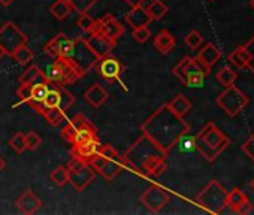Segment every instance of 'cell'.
<instances>
[{
  "mask_svg": "<svg viewBox=\"0 0 254 215\" xmlns=\"http://www.w3.org/2000/svg\"><path fill=\"white\" fill-rule=\"evenodd\" d=\"M250 6H251V8L254 9V0H251V2H250Z\"/></svg>",
  "mask_w": 254,
  "mask_h": 215,
  "instance_id": "cell-57",
  "label": "cell"
},
{
  "mask_svg": "<svg viewBox=\"0 0 254 215\" xmlns=\"http://www.w3.org/2000/svg\"><path fill=\"white\" fill-rule=\"evenodd\" d=\"M50 178L57 187H64L69 182V169L66 166H59L53 170Z\"/></svg>",
  "mask_w": 254,
  "mask_h": 215,
  "instance_id": "cell-32",
  "label": "cell"
},
{
  "mask_svg": "<svg viewBox=\"0 0 254 215\" xmlns=\"http://www.w3.org/2000/svg\"><path fill=\"white\" fill-rule=\"evenodd\" d=\"M99 154L106 157V159H112V160H118L123 163V156L118 154V151L111 145V144H102L100 148H99ZM124 164V163H123Z\"/></svg>",
  "mask_w": 254,
  "mask_h": 215,
  "instance_id": "cell-44",
  "label": "cell"
},
{
  "mask_svg": "<svg viewBox=\"0 0 254 215\" xmlns=\"http://www.w3.org/2000/svg\"><path fill=\"white\" fill-rule=\"evenodd\" d=\"M76 26L79 27V30L85 32V33H91L94 32V27H96V20H93L88 12L87 14H81L78 21H76Z\"/></svg>",
  "mask_w": 254,
  "mask_h": 215,
  "instance_id": "cell-41",
  "label": "cell"
},
{
  "mask_svg": "<svg viewBox=\"0 0 254 215\" xmlns=\"http://www.w3.org/2000/svg\"><path fill=\"white\" fill-rule=\"evenodd\" d=\"M72 11L78 14H87L99 0H67Z\"/></svg>",
  "mask_w": 254,
  "mask_h": 215,
  "instance_id": "cell-35",
  "label": "cell"
},
{
  "mask_svg": "<svg viewBox=\"0 0 254 215\" xmlns=\"http://www.w3.org/2000/svg\"><path fill=\"white\" fill-rule=\"evenodd\" d=\"M18 64H21V66H26L29 61H32L33 60V57H35V54H33V51L27 47V44L26 45H21L18 50H15V53L11 55Z\"/></svg>",
  "mask_w": 254,
  "mask_h": 215,
  "instance_id": "cell-30",
  "label": "cell"
},
{
  "mask_svg": "<svg viewBox=\"0 0 254 215\" xmlns=\"http://www.w3.org/2000/svg\"><path fill=\"white\" fill-rule=\"evenodd\" d=\"M229 145L230 139L212 123H208L196 135V151L206 161H214Z\"/></svg>",
  "mask_w": 254,
  "mask_h": 215,
  "instance_id": "cell-3",
  "label": "cell"
},
{
  "mask_svg": "<svg viewBox=\"0 0 254 215\" xmlns=\"http://www.w3.org/2000/svg\"><path fill=\"white\" fill-rule=\"evenodd\" d=\"M48 91H50L48 81H47V82H39V84L32 85V94H30V99L27 100V105L32 106L35 111H38V108H39V106L42 105V102L45 100Z\"/></svg>",
  "mask_w": 254,
  "mask_h": 215,
  "instance_id": "cell-22",
  "label": "cell"
},
{
  "mask_svg": "<svg viewBox=\"0 0 254 215\" xmlns=\"http://www.w3.org/2000/svg\"><path fill=\"white\" fill-rule=\"evenodd\" d=\"M132 36H133V39L138 41L139 44H145V42L151 38V30L148 29V26L136 27V29H132Z\"/></svg>",
  "mask_w": 254,
  "mask_h": 215,
  "instance_id": "cell-45",
  "label": "cell"
},
{
  "mask_svg": "<svg viewBox=\"0 0 254 215\" xmlns=\"http://www.w3.org/2000/svg\"><path fill=\"white\" fill-rule=\"evenodd\" d=\"M241 150H242V151H244V153H245V154H247V156L254 161V133H253V135H251V136H250V138H248V139L241 145Z\"/></svg>",
  "mask_w": 254,
  "mask_h": 215,
  "instance_id": "cell-49",
  "label": "cell"
},
{
  "mask_svg": "<svg viewBox=\"0 0 254 215\" xmlns=\"http://www.w3.org/2000/svg\"><path fill=\"white\" fill-rule=\"evenodd\" d=\"M73 50H75V39H70V38H67L64 35L63 39H62V44H60V50H59V57L57 58H67V60H70V57L73 54Z\"/></svg>",
  "mask_w": 254,
  "mask_h": 215,
  "instance_id": "cell-37",
  "label": "cell"
},
{
  "mask_svg": "<svg viewBox=\"0 0 254 215\" xmlns=\"http://www.w3.org/2000/svg\"><path fill=\"white\" fill-rule=\"evenodd\" d=\"M60 64L62 69V85H69L76 82L79 78H82L84 75L78 70V67L67 58H56Z\"/></svg>",
  "mask_w": 254,
  "mask_h": 215,
  "instance_id": "cell-17",
  "label": "cell"
},
{
  "mask_svg": "<svg viewBox=\"0 0 254 215\" xmlns=\"http://www.w3.org/2000/svg\"><path fill=\"white\" fill-rule=\"evenodd\" d=\"M30 94H32V85H27V84H21L17 90V96L20 97V100L23 103H27V100L30 99Z\"/></svg>",
  "mask_w": 254,
  "mask_h": 215,
  "instance_id": "cell-50",
  "label": "cell"
},
{
  "mask_svg": "<svg viewBox=\"0 0 254 215\" xmlns=\"http://www.w3.org/2000/svg\"><path fill=\"white\" fill-rule=\"evenodd\" d=\"M147 11H148L150 17H151V20L159 21L168 14V6H166V3L163 2V0H153V2L148 5Z\"/></svg>",
  "mask_w": 254,
  "mask_h": 215,
  "instance_id": "cell-29",
  "label": "cell"
},
{
  "mask_svg": "<svg viewBox=\"0 0 254 215\" xmlns=\"http://www.w3.org/2000/svg\"><path fill=\"white\" fill-rule=\"evenodd\" d=\"M250 187H251V188H253V191H254V179L251 181V184H250Z\"/></svg>",
  "mask_w": 254,
  "mask_h": 215,
  "instance_id": "cell-56",
  "label": "cell"
},
{
  "mask_svg": "<svg viewBox=\"0 0 254 215\" xmlns=\"http://www.w3.org/2000/svg\"><path fill=\"white\" fill-rule=\"evenodd\" d=\"M59 90H60V109L63 111V112H66L69 108L75 103V96L64 87V85H62V84H59Z\"/></svg>",
  "mask_w": 254,
  "mask_h": 215,
  "instance_id": "cell-36",
  "label": "cell"
},
{
  "mask_svg": "<svg viewBox=\"0 0 254 215\" xmlns=\"http://www.w3.org/2000/svg\"><path fill=\"white\" fill-rule=\"evenodd\" d=\"M70 11H72V8H70V5H69V2L67 0H56V2L51 5V8H50V12L57 18V20H66L67 18V15L70 14Z\"/></svg>",
  "mask_w": 254,
  "mask_h": 215,
  "instance_id": "cell-27",
  "label": "cell"
},
{
  "mask_svg": "<svg viewBox=\"0 0 254 215\" xmlns=\"http://www.w3.org/2000/svg\"><path fill=\"white\" fill-rule=\"evenodd\" d=\"M42 206V200L29 188L26 190L17 200V208L20 209V212L26 214V215H32L35 212H38V209Z\"/></svg>",
  "mask_w": 254,
  "mask_h": 215,
  "instance_id": "cell-16",
  "label": "cell"
},
{
  "mask_svg": "<svg viewBox=\"0 0 254 215\" xmlns=\"http://www.w3.org/2000/svg\"><path fill=\"white\" fill-rule=\"evenodd\" d=\"M97 57L96 54L91 51V48L88 47L85 38H75V50H73V54L70 57V61L78 67V70L85 75L88 73L97 63Z\"/></svg>",
  "mask_w": 254,
  "mask_h": 215,
  "instance_id": "cell-7",
  "label": "cell"
},
{
  "mask_svg": "<svg viewBox=\"0 0 254 215\" xmlns=\"http://www.w3.org/2000/svg\"><path fill=\"white\" fill-rule=\"evenodd\" d=\"M63 36H64V33H59L56 38H53V39L44 47V51H45L48 55L57 58V57H59V50H60V44H62Z\"/></svg>",
  "mask_w": 254,
  "mask_h": 215,
  "instance_id": "cell-39",
  "label": "cell"
},
{
  "mask_svg": "<svg viewBox=\"0 0 254 215\" xmlns=\"http://www.w3.org/2000/svg\"><path fill=\"white\" fill-rule=\"evenodd\" d=\"M209 2H214V0H209Z\"/></svg>",
  "mask_w": 254,
  "mask_h": 215,
  "instance_id": "cell-58",
  "label": "cell"
},
{
  "mask_svg": "<svg viewBox=\"0 0 254 215\" xmlns=\"http://www.w3.org/2000/svg\"><path fill=\"white\" fill-rule=\"evenodd\" d=\"M96 67H97L99 75L103 79L109 81V82H112L115 79H120L121 73L124 72L123 63L118 58L111 57V54L106 55V57H103V58H99L97 63H96Z\"/></svg>",
  "mask_w": 254,
  "mask_h": 215,
  "instance_id": "cell-12",
  "label": "cell"
},
{
  "mask_svg": "<svg viewBox=\"0 0 254 215\" xmlns=\"http://www.w3.org/2000/svg\"><path fill=\"white\" fill-rule=\"evenodd\" d=\"M205 78L206 75L203 72H194V73H190L184 82L186 87H190V88H200L203 87V82H205Z\"/></svg>",
  "mask_w": 254,
  "mask_h": 215,
  "instance_id": "cell-43",
  "label": "cell"
},
{
  "mask_svg": "<svg viewBox=\"0 0 254 215\" xmlns=\"http://www.w3.org/2000/svg\"><path fill=\"white\" fill-rule=\"evenodd\" d=\"M5 55H6V54H5V51H3L2 48H0V60H2V58H3Z\"/></svg>",
  "mask_w": 254,
  "mask_h": 215,
  "instance_id": "cell-55",
  "label": "cell"
},
{
  "mask_svg": "<svg viewBox=\"0 0 254 215\" xmlns=\"http://www.w3.org/2000/svg\"><path fill=\"white\" fill-rule=\"evenodd\" d=\"M14 2H15V0H0V5H2V6H9Z\"/></svg>",
  "mask_w": 254,
  "mask_h": 215,
  "instance_id": "cell-53",
  "label": "cell"
},
{
  "mask_svg": "<svg viewBox=\"0 0 254 215\" xmlns=\"http://www.w3.org/2000/svg\"><path fill=\"white\" fill-rule=\"evenodd\" d=\"M85 41H87L88 47L91 48V51L96 54L97 58H103V57L109 55L114 51V48L117 47L115 41H112V39H109V38H106V36H103V35H100L97 32L90 33V36L85 38Z\"/></svg>",
  "mask_w": 254,
  "mask_h": 215,
  "instance_id": "cell-14",
  "label": "cell"
},
{
  "mask_svg": "<svg viewBox=\"0 0 254 215\" xmlns=\"http://www.w3.org/2000/svg\"><path fill=\"white\" fill-rule=\"evenodd\" d=\"M96 178V172L88 163H82L73 170H69V182L76 191H84Z\"/></svg>",
  "mask_w": 254,
  "mask_h": 215,
  "instance_id": "cell-13",
  "label": "cell"
},
{
  "mask_svg": "<svg viewBox=\"0 0 254 215\" xmlns=\"http://www.w3.org/2000/svg\"><path fill=\"white\" fill-rule=\"evenodd\" d=\"M229 191L215 179H212L196 197V203L211 214H220L227 206Z\"/></svg>",
  "mask_w": 254,
  "mask_h": 215,
  "instance_id": "cell-4",
  "label": "cell"
},
{
  "mask_svg": "<svg viewBox=\"0 0 254 215\" xmlns=\"http://www.w3.org/2000/svg\"><path fill=\"white\" fill-rule=\"evenodd\" d=\"M29 36L24 35L15 23L8 21L0 27V48L5 51L6 55H12L15 50H18L21 45H26Z\"/></svg>",
  "mask_w": 254,
  "mask_h": 215,
  "instance_id": "cell-6",
  "label": "cell"
},
{
  "mask_svg": "<svg viewBox=\"0 0 254 215\" xmlns=\"http://www.w3.org/2000/svg\"><path fill=\"white\" fill-rule=\"evenodd\" d=\"M141 130L162 150L169 153L178 139L190 132V126L184 121V117L177 115L168 103H163L141 124Z\"/></svg>",
  "mask_w": 254,
  "mask_h": 215,
  "instance_id": "cell-1",
  "label": "cell"
},
{
  "mask_svg": "<svg viewBox=\"0 0 254 215\" xmlns=\"http://www.w3.org/2000/svg\"><path fill=\"white\" fill-rule=\"evenodd\" d=\"M47 120V123L53 127H57L62 124V121H64V112L60 109V108H51L47 112L42 114Z\"/></svg>",
  "mask_w": 254,
  "mask_h": 215,
  "instance_id": "cell-31",
  "label": "cell"
},
{
  "mask_svg": "<svg viewBox=\"0 0 254 215\" xmlns=\"http://www.w3.org/2000/svg\"><path fill=\"white\" fill-rule=\"evenodd\" d=\"M174 75L184 84L187 76L190 73H194V72H203L205 75H208L211 72V69L208 66H205L197 57H183L172 69Z\"/></svg>",
  "mask_w": 254,
  "mask_h": 215,
  "instance_id": "cell-10",
  "label": "cell"
},
{
  "mask_svg": "<svg viewBox=\"0 0 254 215\" xmlns=\"http://www.w3.org/2000/svg\"><path fill=\"white\" fill-rule=\"evenodd\" d=\"M253 211V205H251V202L248 200V199H245L238 208H236V214H241V215H245V214H250Z\"/></svg>",
  "mask_w": 254,
  "mask_h": 215,
  "instance_id": "cell-51",
  "label": "cell"
},
{
  "mask_svg": "<svg viewBox=\"0 0 254 215\" xmlns=\"http://www.w3.org/2000/svg\"><path fill=\"white\" fill-rule=\"evenodd\" d=\"M168 105H169L171 109H172L177 115H180V117H184V115L189 114L190 109H191V102H190L184 94H177Z\"/></svg>",
  "mask_w": 254,
  "mask_h": 215,
  "instance_id": "cell-25",
  "label": "cell"
},
{
  "mask_svg": "<svg viewBox=\"0 0 254 215\" xmlns=\"http://www.w3.org/2000/svg\"><path fill=\"white\" fill-rule=\"evenodd\" d=\"M175 45H177L175 36L168 29H163L162 32H159L157 36L154 38V47L162 54H169L175 48Z\"/></svg>",
  "mask_w": 254,
  "mask_h": 215,
  "instance_id": "cell-20",
  "label": "cell"
},
{
  "mask_svg": "<svg viewBox=\"0 0 254 215\" xmlns=\"http://www.w3.org/2000/svg\"><path fill=\"white\" fill-rule=\"evenodd\" d=\"M94 32H97V33H100V35H103V36H106V38H109V39L117 42L123 36L124 27L121 26V23L112 14H106L100 20L96 21Z\"/></svg>",
  "mask_w": 254,
  "mask_h": 215,
  "instance_id": "cell-11",
  "label": "cell"
},
{
  "mask_svg": "<svg viewBox=\"0 0 254 215\" xmlns=\"http://www.w3.org/2000/svg\"><path fill=\"white\" fill-rule=\"evenodd\" d=\"M75 135H76V129H75V126L72 124V121H69V123L62 129V136H63L69 144H72Z\"/></svg>",
  "mask_w": 254,
  "mask_h": 215,
  "instance_id": "cell-48",
  "label": "cell"
},
{
  "mask_svg": "<svg viewBox=\"0 0 254 215\" xmlns=\"http://www.w3.org/2000/svg\"><path fill=\"white\" fill-rule=\"evenodd\" d=\"M169 200H171L169 193H168L163 187H160L159 184L150 185V187L141 194V203H142L151 214L160 212V211L168 205Z\"/></svg>",
  "mask_w": 254,
  "mask_h": 215,
  "instance_id": "cell-8",
  "label": "cell"
},
{
  "mask_svg": "<svg viewBox=\"0 0 254 215\" xmlns=\"http://www.w3.org/2000/svg\"><path fill=\"white\" fill-rule=\"evenodd\" d=\"M236 78H238V73L233 69L227 67V66L226 67H221L218 70V73H217V81L220 84H223L224 87H229V85L235 84Z\"/></svg>",
  "mask_w": 254,
  "mask_h": 215,
  "instance_id": "cell-33",
  "label": "cell"
},
{
  "mask_svg": "<svg viewBox=\"0 0 254 215\" xmlns=\"http://www.w3.org/2000/svg\"><path fill=\"white\" fill-rule=\"evenodd\" d=\"M245 199H248L247 196H245V193H242V190L241 188H233L232 191H229V196H227V205L232 208V211H236V208L245 200Z\"/></svg>",
  "mask_w": 254,
  "mask_h": 215,
  "instance_id": "cell-38",
  "label": "cell"
},
{
  "mask_svg": "<svg viewBox=\"0 0 254 215\" xmlns=\"http://www.w3.org/2000/svg\"><path fill=\"white\" fill-rule=\"evenodd\" d=\"M96 138H97V129L94 126L81 127V129H76V135L73 138L72 145H79V144H84V142L96 139Z\"/></svg>",
  "mask_w": 254,
  "mask_h": 215,
  "instance_id": "cell-28",
  "label": "cell"
},
{
  "mask_svg": "<svg viewBox=\"0 0 254 215\" xmlns=\"http://www.w3.org/2000/svg\"><path fill=\"white\" fill-rule=\"evenodd\" d=\"M248 60H250V55H248V53L244 50V45L235 48V50L229 54V61H230L235 67H238V69H245L247 64H248Z\"/></svg>",
  "mask_w": 254,
  "mask_h": 215,
  "instance_id": "cell-26",
  "label": "cell"
},
{
  "mask_svg": "<svg viewBox=\"0 0 254 215\" xmlns=\"http://www.w3.org/2000/svg\"><path fill=\"white\" fill-rule=\"evenodd\" d=\"M9 147L17 153V154H23L26 150H27V147H26V135L24 133H15L12 138H11V141H9Z\"/></svg>",
  "mask_w": 254,
  "mask_h": 215,
  "instance_id": "cell-40",
  "label": "cell"
},
{
  "mask_svg": "<svg viewBox=\"0 0 254 215\" xmlns=\"http://www.w3.org/2000/svg\"><path fill=\"white\" fill-rule=\"evenodd\" d=\"M100 142H99V138L96 139H91V141H87L84 144H79V145H72L70 148V156L81 160V161H85L88 163V160L99 154V148H100Z\"/></svg>",
  "mask_w": 254,
  "mask_h": 215,
  "instance_id": "cell-15",
  "label": "cell"
},
{
  "mask_svg": "<svg viewBox=\"0 0 254 215\" xmlns=\"http://www.w3.org/2000/svg\"><path fill=\"white\" fill-rule=\"evenodd\" d=\"M84 97L85 100L94 106V108H100L108 99H109V93L99 84H91L90 88L84 93Z\"/></svg>",
  "mask_w": 254,
  "mask_h": 215,
  "instance_id": "cell-19",
  "label": "cell"
},
{
  "mask_svg": "<svg viewBox=\"0 0 254 215\" xmlns=\"http://www.w3.org/2000/svg\"><path fill=\"white\" fill-rule=\"evenodd\" d=\"M215 103L229 117L235 118L244 111V108L248 105V97L236 85L232 84V85L226 87V90L215 99Z\"/></svg>",
  "mask_w": 254,
  "mask_h": 215,
  "instance_id": "cell-5",
  "label": "cell"
},
{
  "mask_svg": "<svg viewBox=\"0 0 254 215\" xmlns=\"http://www.w3.org/2000/svg\"><path fill=\"white\" fill-rule=\"evenodd\" d=\"M41 145H42V138H41L36 132H29V133L26 135V147H27V150L35 151V150H38Z\"/></svg>",
  "mask_w": 254,
  "mask_h": 215,
  "instance_id": "cell-46",
  "label": "cell"
},
{
  "mask_svg": "<svg viewBox=\"0 0 254 215\" xmlns=\"http://www.w3.org/2000/svg\"><path fill=\"white\" fill-rule=\"evenodd\" d=\"M124 2L129 5L130 8H138V6H142L144 0H124Z\"/></svg>",
  "mask_w": 254,
  "mask_h": 215,
  "instance_id": "cell-52",
  "label": "cell"
},
{
  "mask_svg": "<svg viewBox=\"0 0 254 215\" xmlns=\"http://www.w3.org/2000/svg\"><path fill=\"white\" fill-rule=\"evenodd\" d=\"M177 145H178V148H180V153H184V154L193 153V151H196V136H191V135H189V133H184V135L178 139Z\"/></svg>",
  "mask_w": 254,
  "mask_h": 215,
  "instance_id": "cell-34",
  "label": "cell"
},
{
  "mask_svg": "<svg viewBox=\"0 0 254 215\" xmlns=\"http://www.w3.org/2000/svg\"><path fill=\"white\" fill-rule=\"evenodd\" d=\"M50 85V91L45 97V100L42 102V105L38 108L39 114H44L47 112L48 109H51V108H59L60 106V90H59V84H54V82H48Z\"/></svg>",
  "mask_w": 254,
  "mask_h": 215,
  "instance_id": "cell-21",
  "label": "cell"
},
{
  "mask_svg": "<svg viewBox=\"0 0 254 215\" xmlns=\"http://www.w3.org/2000/svg\"><path fill=\"white\" fill-rule=\"evenodd\" d=\"M166 157L168 153L142 133L123 154V163L126 169H130L141 176L159 178L166 170Z\"/></svg>",
  "mask_w": 254,
  "mask_h": 215,
  "instance_id": "cell-2",
  "label": "cell"
},
{
  "mask_svg": "<svg viewBox=\"0 0 254 215\" xmlns=\"http://www.w3.org/2000/svg\"><path fill=\"white\" fill-rule=\"evenodd\" d=\"M184 42H186V45H187L189 48H191V50H199V48L202 47V44H203V36H202L197 30H191V32L186 36Z\"/></svg>",
  "mask_w": 254,
  "mask_h": 215,
  "instance_id": "cell-42",
  "label": "cell"
},
{
  "mask_svg": "<svg viewBox=\"0 0 254 215\" xmlns=\"http://www.w3.org/2000/svg\"><path fill=\"white\" fill-rule=\"evenodd\" d=\"M88 164L93 167L94 172L100 173L106 181H114L126 167L121 161L118 160H112V159H106L100 154L93 156L88 160Z\"/></svg>",
  "mask_w": 254,
  "mask_h": 215,
  "instance_id": "cell-9",
  "label": "cell"
},
{
  "mask_svg": "<svg viewBox=\"0 0 254 215\" xmlns=\"http://www.w3.org/2000/svg\"><path fill=\"white\" fill-rule=\"evenodd\" d=\"M244 50L248 53V55H250V60H248V64H247V67L251 70V73H254V36L244 45Z\"/></svg>",
  "mask_w": 254,
  "mask_h": 215,
  "instance_id": "cell-47",
  "label": "cell"
},
{
  "mask_svg": "<svg viewBox=\"0 0 254 215\" xmlns=\"http://www.w3.org/2000/svg\"><path fill=\"white\" fill-rule=\"evenodd\" d=\"M205 66H208L209 69L220 60L221 57V51L214 45V44H206L202 50H199L197 55H196Z\"/></svg>",
  "mask_w": 254,
  "mask_h": 215,
  "instance_id": "cell-23",
  "label": "cell"
},
{
  "mask_svg": "<svg viewBox=\"0 0 254 215\" xmlns=\"http://www.w3.org/2000/svg\"><path fill=\"white\" fill-rule=\"evenodd\" d=\"M5 167H6V161H5V160H3L2 157H0V172H2V170H3Z\"/></svg>",
  "mask_w": 254,
  "mask_h": 215,
  "instance_id": "cell-54",
  "label": "cell"
},
{
  "mask_svg": "<svg viewBox=\"0 0 254 215\" xmlns=\"http://www.w3.org/2000/svg\"><path fill=\"white\" fill-rule=\"evenodd\" d=\"M20 82L27 84V85H35L39 82H47V78H45V73L36 64H32L26 69V72L21 73Z\"/></svg>",
  "mask_w": 254,
  "mask_h": 215,
  "instance_id": "cell-24",
  "label": "cell"
},
{
  "mask_svg": "<svg viewBox=\"0 0 254 215\" xmlns=\"http://www.w3.org/2000/svg\"><path fill=\"white\" fill-rule=\"evenodd\" d=\"M151 17L147 11V8L138 6V8H132L129 12L126 14V23L129 24L132 29L136 27H142V26H148L151 23Z\"/></svg>",
  "mask_w": 254,
  "mask_h": 215,
  "instance_id": "cell-18",
  "label": "cell"
}]
</instances>
